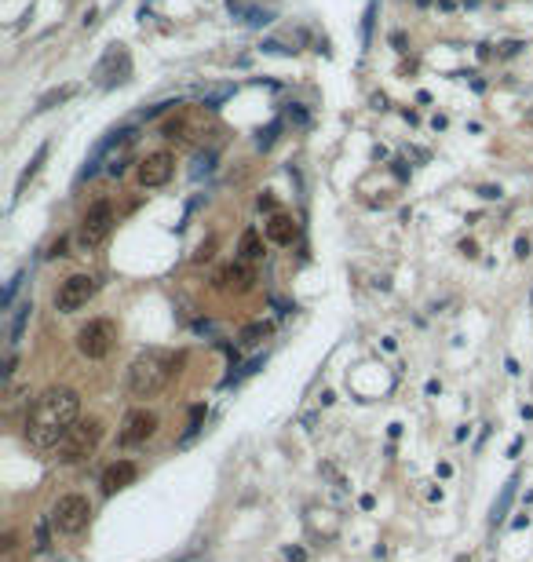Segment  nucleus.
Returning a JSON list of instances; mask_svg holds the SVG:
<instances>
[{"instance_id":"obj_34","label":"nucleus","mask_w":533,"mask_h":562,"mask_svg":"<svg viewBox=\"0 0 533 562\" xmlns=\"http://www.w3.org/2000/svg\"><path fill=\"white\" fill-rule=\"evenodd\" d=\"M62 249H66V237H59V241L48 249V259H55V256H62Z\"/></svg>"},{"instance_id":"obj_17","label":"nucleus","mask_w":533,"mask_h":562,"mask_svg":"<svg viewBox=\"0 0 533 562\" xmlns=\"http://www.w3.org/2000/svg\"><path fill=\"white\" fill-rule=\"evenodd\" d=\"M234 92H238V84H216V88H198V99L205 110H220Z\"/></svg>"},{"instance_id":"obj_15","label":"nucleus","mask_w":533,"mask_h":562,"mask_svg":"<svg viewBox=\"0 0 533 562\" xmlns=\"http://www.w3.org/2000/svg\"><path fill=\"white\" fill-rule=\"evenodd\" d=\"M515 489H519V474H511V479L504 482V489H501V496L493 501V508H489V522H493V526L504 522V515H508L511 501H515Z\"/></svg>"},{"instance_id":"obj_5","label":"nucleus","mask_w":533,"mask_h":562,"mask_svg":"<svg viewBox=\"0 0 533 562\" xmlns=\"http://www.w3.org/2000/svg\"><path fill=\"white\" fill-rule=\"evenodd\" d=\"M114 343H117V325L110 318H92L88 325H80V333H77V351L92 361L110 354Z\"/></svg>"},{"instance_id":"obj_36","label":"nucleus","mask_w":533,"mask_h":562,"mask_svg":"<svg viewBox=\"0 0 533 562\" xmlns=\"http://www.w3.org/2000/svg\"><path fill=\"white\" fill-rule=\"evenodd\" d=\"M515 256H529V237H519L515 241Z\"/></svg>"},{"instance_id":"obj_2","label":"nucleus","mask_w":533,"mask_h":562,"mask_svg":"<svg viewBox=\"0 0 533 562\" xmlns=\"http://www.w3.org/2000/svg\"><path fill=\"white\" fill-rule=\"evenodd\" d=\"M183 365V354H172V351H161V347H146L136 354V361L128 365V395L132 398H154L161 395L172 376L179 373Z\"/></svg>"},{"instance_id":"obj_19","label":"nucleus","mask_w":533,"mask_h":562,"mask_svg":"<svg viewBox=\"0 0 533 562\" xmlns=\"http://www.w3.org/2000/svg\"><path fill=\"white\" fill-rule=\"evenodd\" d=\"M77 95V84H62V88H52V92H44L37 99V114H44V110H52V106H62L66 99H73Z\"/></svg>"},{"instance_id":"obj_37","label":"nucleus","mask_w":533,"mask_h":562,"mask_svg":"<svg viewBox=\"0 0 533 562\" xmlns=\"http://www.w3.org/2000/svg\"><path fill=\"white\" fill-rule=\"evenodd\" d=\"M358 504L366 508V511H373V508H376V496H373V493H366V496H361V501H358Z\"/></svg>"},{"instance_id":"obj_20","label":"nucleus","mask_w":533,"mask_h":562,"mask_svg":"<svg viewBox=\"0 0 533 562\" xmlns=\"http://www.w3.org/2000/svg\"><path fill=\"white\" fill-rule=\"evenodd\" d=\"M376 11H380V0H369L366 4V15H361V52L373 48V26H376Z\"/></svg>"},{"instance_id":"obj_21","label":"nucleus","mask_w":533,"mask_h":562,"mask_svg":"<svg viewBox=\"0 0 533 562\" xmlns=\"http://www.w3.org/2000/svg\"><path fill=\"white\" fill-rule=\"evenodd\" d=\"M282 128H285V121L274 117L267 128H260V136H256V146H260V150H270L274 143H278V132H282Z\"/></svg>"},{"instance_id":"obj_16","label":"nucleus","mask_w":533,"mask_h":562,"mask_svg":"<svg viewBox=\"0 0 533 562\" xmlns=\"http://www.w3.org/2000/svg\"><path fill=\"white\" fill-rule=\"evenodd\" d=\"M48 154H52V143H40V146H37V154H33V161L23 168V176H18V183H15V201L26 193V183H30V179L37 176V172H40V165L48 161Z\"/></svg>"},{"instance_id":"obj_10","label":"nucleus","mask_w":533,"mask_h":562,"mask_svg":"<svg viewBox=\"0 0 533 562\" xmlns=\"http://www.w3.org/2000/svg\"><path fill=\"white\" fill-rule=\"evenodd\" d=\"M172 172H176L172 150H154V154H146L139 161V183L146 190H157V186H164L168 179H172Z\"/></svg>"},{"instance_id":"obj_9","label":"nucleus","mask_w":533,"mask_h":562,"mask_svg":"<svg viewBox=\"0 0 533 562\" xmlns=\"http://www.w3.org/2000/svg\"><path fill=\"white\" fill-rule=\"evenodd\" d=\"M157 431V413H150V409H132V413L124 417L121 431H117V446H143L146 438H154Z\"/></svg>"},{"instance_id":"obj_32","label":"nucleus","mask_w":533,"mask_h":562,"mask_svg":"<svg viewBox=\"0 0 533 562\" xmlns=\"http://www.w3.org/2000/svg\"><path fill=\"white\" fill-rule=\"evenodd\" d=\"M519 52H522V44H519V40H508V44L501 48V55H504V59H511V55H519Z\"/></svg>"},{"instance_id":"obj_8","label":"nucleus","mask_w":533,"mask_h":562,"mask_svg":"<svg viewBox=\"0 0 533 562\" xmlns=\"http://www.w3.org/2000/svg\"><path fill=\"white\" fill-rule=\"evenodd\" d=\"M95 289H99V281H95L92 274H70V277L59 285V292H55V307H59L62 314H73V311H80V307L95 296Z\"/></svg>"},{"instance_id":"obj_3","label":"nucleus","mask_w":533,"mask_h":562,"mask_svg":"<svg viewBox=\"0 0 533 562\" xmlns=\"http://www.w3.org/2000/svg\"><path fill=\"white\" fill-rule=\"evenodd\" d=\"M102 420H95V417H80L66 435H62V442L55 446V460L59 464H80V460H88L92 453L99 449V442H102Z\"/></svg>"},{"instance_id":"obj_31","label":"nucleus","mask_w":533,"mask_h":562,"mask_svg":"<svg viewBox=\"0 0 533 562\" xmlns=\"http://www.w3.org/2000/svg\"><path fill=\"white\" fill-rule=\"evenodd\" d=\"M285 558L289 562H307V551L304 548H285Z\"/></svg>"},{"instance_id":"obj_27","label":"nucleus","mask_w":533,"mask_h":562,"mask_svg":"<svg viewBox=\"0 0 533 562\" xmlns=\"http://www.w3.org/2000/svg\"><path fill=\"white\" fill-rule=\"evenodd\" d=\"M48 548H52V537H48V522H44V518H40V522H37V544H33V551H37V555H44Z\"/></svg>"},{"instance_id":"obj_6","label":"nucleus","mask_w":533,"mask_h":562,"mask_svg":"<svg viewBox=\"0 0 533 562\" xmlns=\"http://www.w3.org/2000/svg\"><path fill=\"white\" fill-rule=\"evenodd\" d=\"M110 230H114V205L110 201H95V205H88V212H84L77 241H80L84 252H92V249H99L106 237H110Z\"/></svg>"},{"instance_id":"obj_28","label":"nucleus","mask_w":533,"mask_h":562,"mask_svg":"<svg viewBox=\"0 0 533 562\" xmlns=\"http://www.w3.org/2000/svg\"><path fill=\"white\" fill-rule=\"evenodd\" d=\"M289 121H296V124H307L311 117H307V110H304L300 102H292V106H289Z\"/></svg>"},{"instance_id":"obj_30","label":"nucleus","mask_w":533,"mask_h":562,"mask_svg":"<svg viewBox=\"0 0 533 562\" xmlns=\"http://www.w3.org/2000/svg\"><path fill=\"white\" fill-rule=\"evenodd\" d=\"M391 48H395V52H406V33H402V30L391 33Z\"/></svg>"},{"instance_id":"obj_26","label":"nucleus","mask_w":533,"mask_h":562,"mask_svg":"<svg viewBox=\"0 0 533 562\" xmlns=\"http://www.w3.org/2000/svg\"><path fill=\"white\" fill-rule=\"evenodd\" d=\"M201 420H205V405H194V409H190V424H186V435H183V442L198 435V431H201Z\"/></svg>"},{"instance_id":"obj_7","label":"nucleus","mask_w":533,"mask_h":562,"mask_svg":"<svg viewBox=\"0 0 533 562\" xmlns=\"http://www.w3.org/2000/svg\"><path fill=\"white\" fill-rule=\"evenodd\" d=\"M95 84L102 92H110V88H117V84H128V77H132V55H128V48L124 44H110L102 52V59H99V66H95Z\"/></svg>"},{"instance_id":"obj_22","label":"nucleus","mask_w":533,"mask_h":562,"mask_svg":"<svg viewBox=\"0 0 533 562\" xmlns=\"http://www.w3.org/2000/svg\"><path fill=\"white\" fill-rule=\"evenodd\" d=\"M23 281H26V267H23V270H18V274H15V277L8 281V289H4V296H0V307H4V311H11V307L18 304L15 296H18V289H23Z\"/></svg>"},{"instance_id":"obj_38","label":"nucleus","mask_w":533,"mask_h":562,"mask_svg":"<svg viewBox=\"0 0 533 562\" xmlns=\"http://www.w3.org/2000/svg\"><path fill=\"white\" fill-rule=\"evenodd\" d=\"M417 4H420V8H428V4H435V0H417Z\"/></svg>"},{"instance_id":"obj_23","label":"nucleus","mask_w":533,"mask_h":562,"mask_svg":"<svg viewBox=\"0 0 533 562\" xmlns=\"http://www.w3.org/2000/svg\"><path fill=\"white\" fill-rule=\"evenodd\" d=\"M267 333H270V325H267V321H256V325H245V329H241V343H245V347H252V343H260Z\"/></svg>"},{"instance_id":"obj_33","label":"nucleus","mask_w":533,"mask_h":562,"mask_svg":"<svg viewBox=\"0 0 533 562\" xmlns=\"http://www.w3.org/2000/svg\"><path fill=\"white\" fill-rule=\"evenodd\" d=\"M256 205H260V212H274V198H270V193H260V201H256Z\"/></svg>"},{"instance_id":"obj_13","label":"nucleus","mask_w":533,"mask_h":562,"mask_svg":"<svg viewBox=\"0 0 533 562\" xmlns=\"http://www.w3.org/2000/svg\"><path fill=\"white\" fill-rule=\"evenodd\" d=\"M30 314H33V299L23 296V299L11 307V318H8V347H11V351L23 343V333H26V325H30Z\"/></svg>"},{"instance_id":"obj_18","label":"nucleus","mask_w":533,"mask_h":562,"mask_svg":"<svg viewBox=\"0 0 533 562\" xmlns=\"http://www.w3.org/2000/svg\"><path fill=\"white\" fill-rule=\"evenodd\" d=\"M238 256H241V263H256V259H263V241H260V230H245L241 234V241H238Z\"/></svg>"},{"instance_id":"obj_4","label":"nucleus","mask_w":533,"mask_h":562,"mask_svg":"<svg viewBox=\"0 0 533 562\" xmlns=\"http://www.w3.org/2000/svg\"><path fill=\"white\" fill-rule=\"evenodd\" d=\"M88 518H92V504H88V496H80V493L59 496L55 508H52V526L66 537H77V533L88 530Z\"/></svg>"},{"instance_id":"obj_29","label":"nucleus","mask_w":533,"mask_h":562,"mask_svg":"<svg viewBox=\"0 0 533 562\" xmlns=\"http://www.w3.org/2000/svg\"><path fill=\"white\" fill-rule=\"evenodd\" d=\"M479 198H486V201H497V198H501V186H479Z\"/></svg>"},{"instance_id":"obj_14","label":"nucleus","mask_w":533,"mask_h":562,"mask_svg":"<svg viewBox=\"0 0 533 562\" xmlns=\"http://www.w3.org/2000/svg\"><path fill=\"white\" fill-rule=\"evenodd\" d=\"M267 237H270L274 245H292L296 237H300V227H296V220H292V215L274 212L270 220H267Z\"/></svg>"},{"instance_id":"obj_25","label":"nucleus","mask_w":533,"mask_h":562,"mask_svg":"<svg viewBox=\"0 0 533 562\" xmlns=\"http://www.w3.org/2000/svg\"><path fill=\"white\" fill-rule=\"evenodd\" d=\"M183 132H186V117H183V114H179V117H172V121L164 124V139H176V143H183V139H186Z\"/></svg>"},{"instance_id":"obj_12","label":"nucleus","mask_w":533,"mask_h":562,"mask_svg":"<svg viewBox=\"0 0 533 562\" xmlns=\"http://www.w3.org/2000/svg\"><path fill=\"white\" fill-rule=\"evenodd\" d=\"M252 281H256V274L245 263H230V267H223L216 274V289H223V292H248Z\"/></svg>"},{"instance_id":"obj_35","label":"nucleus","mask_w":533,"mask_h":562,"mask_svg":"<svg viewBox=\"0 0 533 562\" xmlns=\"http://www.w3.org/2000/svg\"><path fill=\"white\" fill-rule=\"evenodd\" d=\"M395 165V176L398 179H409V168H406V161H391Z\"/></svg>"},{"instance_id":"obj_11","label":"nucleus","mask_w":533,"mask_h":562,"mask_svg":"<svg viewBox=\"0 0 533 562\" xmlns=\"http://www.w3.org/2000/svg\"><path fill=\"white\" fill-rule=\"evenodd\" d=\"M136 474H139V467H136L132 460H117V464H110V467L102 471V493H106V496L121 493L124 486L136 482Z\"/></svg>"},{"instance_id":"obj_1","label":"nucleus","mask_w":533,"mask_h":562,"mask_svg":"<svg viewBox=\"0 0 533 562\" xmlns=\"http://www.w3.org/2000/svg\"><path fill=\"white\" fill-rule=\"evenodd\" d=\"M77 420H80V395L73 387H48L26 417V438L33 449H55Z\"/></svg>"},{"instance_id":"obj_24","label":"nucleus","mask_w":533,"mask_h":562,"mask_svg":"<svg viewBox=\"0 0 533 562\" xmlns=\"http://www.w3.org/2000/svg\"><path fill=\"white\" fill-rule=\"evenodd\" d=\"M216 157H220V154H216V150H208V154H198V168H194V172H190V176H194V179H201V176H208V172H212V168H216Z\"/></svg>"}]
</instances>
